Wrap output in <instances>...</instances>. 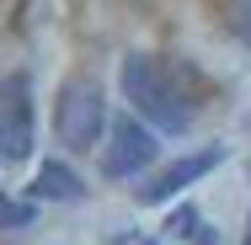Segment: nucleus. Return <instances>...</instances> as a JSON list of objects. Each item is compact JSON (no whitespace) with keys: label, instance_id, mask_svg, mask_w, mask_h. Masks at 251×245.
I'll use <instances>...</instances> for the list:
<instances>
[{"label":"nucleus","instance_id":"nucleus-11","mask_svg":"<svg viewBox=\"0 0 251 245\" xmlns=\"http://www.w3.org/2000/svg\"><path fill=\"white\" fill-rule=\"evenodd\" d=\"M246 245H251V235H246Z\"/></svg>","mask_w":251,"mask_h":245},{"label":"nucleus","instance_id":"nucleus-6","mask_svg":"<svg viewBox=\"0 0 251 245\" xmlns=\"http://www.w3.org/2000/svg\"><path fill=\"white\" fill-rule=\"evenodd\" d=\"M32 192L38 197H53V202H80L86 197V187H80V176L64 165V160H43V171H38V181H32Z\"/></svg>","mask_w":251,"mask_h":245},{"label":"nucleus","instance_id":"nucleus-10","mask_svg":"<svg viewBox=\"0 0 251 245\" xmlns=\"http://www.w3.org/2000/svg\"><path fill=\"white\" fill-rule=\"evenodd\" d=\"M198 245H214V229H203V235H198Z\"/></svg>","mask_w":251,"mask_h":245},{"label":"nucleus","instance_id":"nucleus-5","mask_svg":"<svg viewBox=\"0 0 251 245\" xmlns=\"http://www.w3.org/2000/svg\"><path fill=\"white\" fill-rule=\"evenodd\" d=\"M219 160H225V149H203V155H187V160H171L166 171H155V176H150V187H139V202H145V208L171 202L176 192H187L193 181H203Z\"/></svg>","mask_w":251,"mask_h":245},{"label":"nucleus","instance_id":"nucleus-3","mask_svg":"<svg viewBox=\"0 0 251 245\" xmlns=\"http://www.w3.org/2000/svg\"><path fill=\"white\" fill-rule=\"evenodd\" d=\"M32 155V80L16 69L0 80V160Z\"/></svg>","mask_w":251,"mask_h":245},{"label":"nucleus","instance_id":"nucleus-1","mask_svg":"<svg viewBox=\"0 0 251 245\" xmlns=\"http://www.w3.org/2000/svg\"><path fill=\"white\" fill-rule=\"evenodd\" d=\"M123 96H128V107L150 123L155 134H187L193 128V101L182 96L171 86V75L155 59H145V53L123 59Z\"/></svg>","mask_w":251,"mask_h":245},{"label":"nucleus","instance_id":"nucleus-8","mask_svg":"<svg viewBox=\"0 0 251 245\" xmlns=\"http://www.w3.org/2000/svg\"><path fill=\"white\" fill-rule=\"evenodd\" d=\"M193 224H203L198 208H176V213H171V235H176V240H187V235H193Z\"/></svg>","mask_w":251,"mask_h":245},{"label":"nucleus","instance_id":"nucleus-2","mask_svg":"<svg viewBox=\"0 0 251 245\" xmlns=\"http://www.w3.org/2000/svg\"><path fill=\"white\" fill-rule=\"evenodd\" d=\"M101 128H107V91H101L91 75H75L59 86V101H53V139L70 149V155H86L97 149Z\"/></svg>","mask_w":251,"mask_h":245},{"label":"nucleus","instance_id":"nucleus-4","mask_svg":"<svg viewBox=\"0 0 251 245\" xmlns=\"http://www.w3.org/2000/svg\"><path fill=\"white\" fill-rule=\"evenodd\" d=\"M150 160H155V134L139 123V117H112V144L101 155V176L123 181V176L145 171Z\"/></svg>","mask_w":251,"mask_h":245},{"label":"nucleus","instance_id":"nucleus-7","mask_svg":"<svg viewBox=\"0 0 251 245\" xmlns=\"http://www.w3.org/2000/svg\"><path fill=\"white\" fill-rule=\"evenodd\" d=\"M32 219H38L32 202H16V197L0 192V229H32Z\"/></svg>","mask_w":251,"mask_h":245},{"label":"nucleus","instance_id":"nucleus-9","mask_svg":"<svg viewBox=\"0 0 251 245\" xmlns=\"http://www.w3.org/2000/svg\"><path fill=\"white\" fill-rule=\"evenodd\" d=\"M235 38L251 48V0H241V5H235Z\"/></svg>","mask_w":251,"mask_h":245}]
</instances>
